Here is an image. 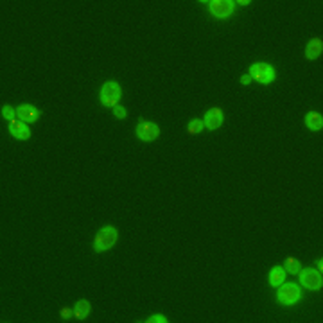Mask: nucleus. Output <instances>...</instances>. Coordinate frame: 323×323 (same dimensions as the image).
Instances as JSON below:
<instances>
[{
	"instance_id": "6",
	"label": "nucleus",
	"mask_w": 323,
	"mask_h": 323,
	"mask_svg": "<svg viewBox=\"0 0 323 323\" xmlns=\"http://www.w3.org/2000/svg\"><path fill=\"white\" fill-rule=\"evenodd\" d=\"M208 9L214 17L226 18L234 11V2H230V0H212V2H208Z\"/></svg>"
},
{
	"instance_id": "8",
	"label": "nucleus",
	"mask_w": 323,
	"mask_h": 323,
	"mask_svg": "<svg viewBox=\"0 0 323 323\" xmlns=\"http://www.w3.org/2000/svg\"><path fill=\"white\" fill-rule=\"evenodd\" d=\"M17 117L22 122H36L40 119V110L31 104H22L17 108Z\"/></svg>"
},
{
	"instance_id": "14",
	"label": "nucleus",
	"mask_w": 323,
	"mask_h": 323,
	"mask_svg": "<svg viewBox=\"0 0 323 323\" xmlns=\"http://www.w3.org/2000/svg\"><path fill=\"white\" fill-rule=\"evenodd\" d=\"M306 124H307V128L312 129V131H320V129L323 128V117L320 115V113H316V112L307 113Z\"/></svg>"
},
{
	"instance_id": "10",
	"label": "nucleus",
	"mask_w": 323,
	"mask_h": 323,
	"mask_svg": "<svg viewBox=\"0 0 323 323\" xmlns=\"http://www.w3.org/2000/svg\"><path fill=\"white\" fill-rule=\"evenodd\" d=\"M223 112L219 110V108H212V110H208L205 115V120H203V124H205L208 129H218L221 124H223Z\"/></svg>"
},
{
	"instance_id": "11",
	"label": "nucleus",
	"mask_w": 323,
	"mask_h": 323,
	"mask_svg": "<svg viewBox=\"0 0 323 323\" xmlns=\"http://www.w3.org/2000/svg\"><path fill=\"white\" fill-rule=\"evenodd\" d=\"M323 51V41L320 38H314V40L309 41V45L306 47V56L307 59H316L320 58V54Z\"/></svg>"
},
{
	"instance_id": "18",
	"label": "nucleus",
	"mask_w": 323,
	"mask_h": 323,
	"mask_svg": "<svg viewBox=\"0 0 323 323\" xmlns=\"http://www.w3.org/2000/svg\"><path fill=\"white\" fill-rule=\"evenodd\" d=\"M169 320L164 316V314H154V316H151L149 320H147V323H167Z\"/></svg>"
},
{
	"instance_id": "20",
	"label": "nucleus",
	"mask_w": 323,
	"mask_h": 323,
	"mask_svg": "<svg viewBox=\"0 0 323 323\" xmlns=\"http://www.w3.org/2000/svg\"><path fill=\"white\" fill-rule=\"evenodd\" d=\"M72 314H74V311H70V309H61V316H63V320H70Z\"/></svg>"
},
{
	"instance_id": "15",
	"label": "nucleus",
	"mask_w": 323,
	"mask_h": 323,
	"mask_svg": "<svg viewBox=\"0 0 323 323\" xmlns=\"http://www.w3.org/2000/svg\"><path fill=\"white\" fill-rule=\"evenodd\" d=\"M300 268H302V266H300V262L296 260V258H291V257H289L288 260H286V273L296 275V273L300 271Z\"/></svg>"
},
{
	"instance_id": "5",
	"label": "nucleus",
	"mask_w": 323,
	"mask_h": 323,
	"mask_svg": "<svg viewBox=\"0 0 323 323\" xmlns=\"http://www.w3.org/2000/svg\"><path fill=\"white\" fill-rule=\"evenodd\" d=\"M300 300V288L296 284H280L278 289V302L284 306H293Z\"/></svg>"
},
{
	"instance_id": "9",
	"label": "nucleus",
	"mask_w": 323,
	"mask_h": 323,
	"mask_svg": "<svg viewBox=\"0 0 323 323\" xmlns=\"http://www.w3.org/2000/svg\"><path fill=\"white\" fill-rule=\"evenodd\" d=\"M9 131H11V135L15 136V138H18V140H27L31 136L29 126L25 122H22V120H13V122H9Z\"/></svg>"
},
{
	"instance_id": "7",
	"label": "nucleus",
	"mask_w": 323,
	"mask_h": 323,
	"mask_svg": "<svg viewBox=\"0 0 323 323\" xmlns=\"http://www.w3.org/2000/svg\"><path fill=\"white\" fill-rule=\"evenodd\" d=\"M136 135H138L140 140L151 142L160 135V128L154 122H146V120H142V122L136 126Z\"/></svg>"
},
{
	"instance_id": "16",
	"label": "nucleus",
	"mask_w": 323,
	"mask_h": 323,
	"mask_svg": "<svg viewBox=\"0 0 323 323\" xmlns=\"http://www.w3.org/2000/svg\"><path fill=\"white\" fill-rule=\"evenodd\" d=\"M203 128H205L203 120H192V122L187 126V131L190 133V135H198V133H201V131H203Z\"/></svg>"
},
{
	"instance_id": "17",
	"label": "nucleus",
	"mask_w": 323,
	"mask_h": 323,
	"mask_svg": "<svg viewBox=\"0 0 323 323\" xmlns=\"http://www.w3.org/2000/svg\"><path fill=\"white\" fill-rule=\"evenodd\" d=\"M2 115H4V119L9 120V122L17 120V110H13L11 106H4V108H2Z\"/></svg>"
},
{
	"instance_id": "2",
	"label": "nucleus",
	"mask_w": 323,
	"mask_h": 323,
	"mask_svg": "<svg viewBox=\"0 0 323 323\" xmlns=\"http://www.w3.org/2000/svg\"><path fill=\"white\" fill-rule=\"evenodd\" d=\"M250 76L252 79L255 81L262 83V85H268L275 79V68L268 63H255L252 65V68H250Z\"/></svg>"
},
{
	"instance_id": "12",
	"label": "nucleus",
	"mask_w": 323,
	"mask_h": 323,
	"mask_svg": "<svg viewBox=\"0 0 323 323\" xmlns=\"http://www.w3.org/2000/svg\"><path fill=\"white\" fill-rule=\"evenodd\" d=\"M284 280H286V270L280 268V266H275L270 271V284L273 288H278L280 284H284Z\"/></svg>"
},
{
	"instance_id": "3",
	"label": "nucleus",
	"mask_w": 323,
	"mask_h": 323,
	"mask_svg": "<svg viewBox=\"0 0 323 323\" xmlns=\"http://www.w3.org/2000/svg\"><path fill=\"white\" fill-rule=\"evenodd\" d=\"M119 99H120V86L115 81L104 83V86L101 88V102L104 106H117Z\"/></svg>"
},
{
	"instance_id": "13",
	"label": "nucleus",
	"mask_w": 323,
	"mask_h": 323,
	"mask_svg": "<svg viewBox=\"0 0 323 323\" xmlns=\"http://www.w3.org/2000/svg\"><path fill=\"white\" fill-rule=\"evenodd\" d=\"M90 302L88 300H79V302H76V306H74V316L77 318V320H85V318L90 314Z\"/></svg>"
},
{
	"instance_id": "4",
	"label": "nucleus",
	"mask_w": 323,
	"mask_h": 323,
	"mask_svg": "<svg viewBox=\"0 0 323 323\" xmlns=\"http://www.w3.org/2000/svg\"><path fill=\"white\" fill-rule=\"evenodd\" d=\"M300 282L302 286H306L307 289H311V291H318V289H322L323 286V278H322V271H316V270H300Z\"/></svg>"
},
{
	"instance_id": "21",
	"label": "nucleus",
	"mask_w": 323,
	"mask_h": 323,
	"mask_svg": "<svg viewBox=\"0 0 323 323\" xmlns=\"http://www.w3.org/2000/svg\"><path fill=\"white\" fill-rule=\"evenodd\" d=\"M250 81H252V76H248V74H246V76L241 77V83H242V85H248Z\"/></svg>"
},
{
	"instance_id": "1",
	"label": "nucleus",
	"mask_w": 323,
	"mask_h": 323,
	"mask_svg": "<svg viewBox=\"0 0 323 323\" xmlns=\"http://www.w3.org/2000/svg\"><path fill=\"white\" fill-rule=\"evenodd\" d=\"M117 237H119V232L115 226H110V224H108L104 228H101L94 239V250L99 253L110 250V248L117 242Z\"/></svg>"
},
{
	"instance_id": "19",
	"label": "nucleus",
	"mask_w": 323,
	"mask_h": 323,
	"mask_svg": "<svg viewBox=\"0 0 323 323\" xmlns=\"http://www.w3.org/2000/svg\"><path fill=\"white\" fill-rule=\"evenodd\" d=\"M113 113H115V117L117 119H124L126 117V110H124L122 106H115V108H113Z\"/></svg>"
}]
</instances>
